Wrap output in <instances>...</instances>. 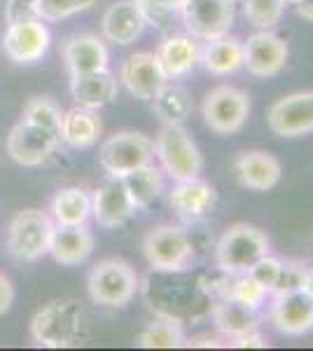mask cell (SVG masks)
I'll return each mask as SVG.
<instances>
[{"label":"cell","mask_w":313,"mask_h":351,"mask_svg":"<svg viewBox=\"0 0 313 351\" xmlns=\"http://www.w3.org/2000/svg\"><path fill=\"white\" fill-rule=\"evenodd\" d=\"M271 251L269 237L250 223L229 225L215 243V265L225 274H248L258 260Z\"/></svg>","instance_id":"6da1fadb"},{"label":"cell","mask_w":313,"mask_h":351,"mask_svg":"<svg viewBox=\"0 0 313 351\" xmlns=\"http://www.w3.org/2000/svg\"><path fill=\"white\" fill-rule=\"evenodd\" d=\"M140 279L122 258H105L96 263L87 276V293L99 307H127L138 295Z\"/></svg>","instance_id":"7a4b0ae2"},{"label":"cell","mask_w":313,"mask_h":351,"mask_svg":"<svg viewBox=\"0 0 313 351\" xmlns=\"http://www.w3.org/2000/svg\"><path fill=\"white\" fill-rule=\"evenodd\" d=\"M54 220L40 208H24L10 220L5 248L16 263H38L49 253Z\"/></svg>","instance_id":"3957f363"},{"label":"cell","mask_w":313,"mask_h":351,"mask_svg":"<svg viewBox=\"0 0 313 351\" xmlns=\"http://www.w3.org/2000/svg\"><path fill=\"white\" fill-rule=\"evenodd\" d=\"M155 157L171 180H187L201 176V150L183 124H164L155 138Z\"/></svg>","instance_id":"277c9868"},{"label":"cell","mask_w":313,"mask_h":351,"mask_svg":"<svg viewBox=\"0 0 313 351\" xmlns=\"http://www.w3.org/2000/svg\"><path fill=\"white\" fill-rule=\"evenodd\" d=\"M143 256L152 269L164 271V274H178L190 267L195 258V246L185 228L164 223L145 234Z\"/></svg>","instance_id":"5b68a950"},{"label":"cell","mask_w":313,"mask_h":351,"mask_svg":"<svg viewBox=\"0 0 313 351\" xmlns=\"http://www.w3.org/2000/svg\"><path fill=\"white\" fill-rule=\"evenodd\" d=\"M79 326L82 309L75 300H56L36 311L31 319V339L38 347L64 349L77 339Z\"/></svg>","instance_id":"8992f818"},{"label":"cell","mask_w":313,"mask_h":351,"mask_svg":"<svg viewBox=\"0 0 313 351\" xmlns=\"http://www.w3.org/2000/svg\"><path fill=\"white\" fill-rule=\"evenodd\" d=\"M201 117L213 134H238L250 117V96L234 84H218L203 96Z\"/></svg>","instance_id":"52a82bcc"},{"label":"cell","mask_w":313,"mask_h":351,"mask_svg":"<svg viewBox=\"0 0 313 351\" xmlns=\"http://www.w3.org/2000/svg\"><path fill=\"white\" fill-rule=\"evenodd\" d=\"M155 162V143L140 132H117L101 143L99 164L112 178H124L127 173Z\"/></svg>","instance_id":"ba28073f"},{"label":"cell","mask_w":313,"mask_h":351,"mask_svg":"<svg viewBox=\"0 0 313 351\" xmlns=\"http://www.w3.org/2000/svg\"><path fill=\"white\" fill-rule=\"evenodd\" d=\"M183 24L197 40H213L227 36L236 19V0H185Z\"/></svg>","instance_id":"9c48e42d"},{"label":"cell","mask_w":313,"mask_h":351,"mask_svg":"<svg viewBox=\"0 0 313 351\" xmlns=\"http://www.w3.org/2000/svg\"><path fill=\"white\" fill-rule=\"evenodd\" d=\"M290 47L274 28H258L248 40H243V68L253 77H276L286 71Z\"/></svg>","instance_id":"30bf717a"},{"label":"cell","mask_w":313,"mask_h":351,"mask_svg":"<svg viewBox=\"0 0 313 351\" xmlns=\"http://www.w3.org/2000/svg\"><path fill=\"white\" fill-rule=\"evenodd\" d=\"M59 134L26 120L14 124L8 136V155L19 167H42L59 148Z\"/></svg>","instance_id":"8fae6325"},{"label":"cell","mask_w":313,"mask_h":351,"mask_svg":"<svg viewBox=\"0 0 313 351\" xmlns=\"http://www.w3.org/2000/svg\"><path fill=\"white\" fill-rule=\"evenodd\" d=\"M49 43H52V36H49V28L42 24V19L28 16V19L10 21L3 36V52L14 64L28 66L38 64L47 54Z\"/></svg>","instance_id":"7c38bea8"},{"label":"cell","mask_w":313,"mask_h":351,"mask_svg":"<svg viewBox=\"0 0 313 351\" xmlns=\"http://www.w3.org/2000/svg\"><path fill=\"white\" fill-rule=\"evenodd\" d=\"M266 124L278 138H299L313 134V92H292L271 104Z\"/></svg>","instance_id":"4fadbf2b"},{"label":"cell","mask_w":313,"mask_h":351,"mask_svg":"<svg viewBox=\"0 0 313 351\" xmlns=\"http://www.w3.org/2000/svg\"><path fill=\"white\" fill-rule=\"evenodd\" d=\"M119 82L136 99L152 101L159 89L168 82V77L155 52H136L124 59L119 68Z\"/></svg>","instance_id":"5bb4252c"},{"label":"cell","mask_w":313,"mask_h":351,"mask_svg":"<svg viewBox=\"0 0 313 351\" xmlns=\"http://www.w3.org/2000/svg\"><path fill=\"white\" fill-rule=\"evenodd\" d=\"M231 167L236 180L250 192L274 190L283 176L281 160L269 150H241Z\"/></svg>","instance_id":"9a60e30c"},{"label":"cell","mask_w":313,"mask_h":351,"mask_svg":"<svg viewBox=\"0 0 313 351\" xmlns=\"http://www.w3.org/2000/svg\"><path fill=\"white\" fill-rule=\"evenodd\" d=\"M218 202V190L203 180L201 176L187 180H173V188L168 192V204L175 211V216L185 223H197L203 216L213 211Z\"/></svg>","instance_id":"2e32d148"},{"label":"cell","mask_w":313,"mask_h":351,"mask_svg":"<svg viewBox=\"0 0 313 351\" xmlns=\"http://www.w3.org/2000/svg\"><path fill=\"white\" fill-rule=\"evenodd\" d=\"M138 208L131 202L127 188H124L122 178H112L108 176V180L99 185L92 195V216L101 228H122L131 218L136 216Z\"/></svg>","instance_id":"e0dca14e"},{"label":"cell","mask_w":313,"mask_h":351,"mask_svg":"<svg viewBox=\"0 0 313 351\" xmlns=\"http://www.w3.org/2000/svg\"><path fill=\"white\" fill-rule=\"evenodd\" d=\"M269 316L281 335L301 337L313 330V298L306 291L274 295Z\"/></svg>","instance_id":"ac0fdd59"},{"label":"cell","mask_w":313,"mask_h":351,"mask_svg":"<svg viewBox=\"0 0 313 351\" xmlns=\"http://www.w3.org/2000/svg\"><path fill=\"white\" fill-rule=\"evenodd\" d=\"M61 54H64L71 75L105 71L110 64V52H108L103 38L94 36V33H75V36L66 38Z\"/></svg>","instance_id":"d6986e66"},{"label":"cell","mask_w":313,"mask_h":351,"mask_svg":"<svg viewBox=\"0 0 313 351\" xmlns=\"http://www.w3.org/2000/svg\"><path fill=\"white\" fill-rule=\"evenodd\" d=\"M147 21L140 8L134 0H122L115 3L105 10L103 19H101V31L108 43H115L119 47H127V45L136 43L143 36Z\"/></svg>","instance_id":"ffe728a7"},{"label":"cell","mask_w":313,"mask_h":351,"mask_svg":"<svg viewBox=\"0 0 313 351\" xmlns=\"http://www.w3.org/2000/svg\"><path fill=\"white\" fill-rule=\"evenodd\" d=\"M94 234L87 225H54V234L49 241V256L59 265L75 267L92 256Z\"/></svg>","instance_id":"44dd1931"},{"label":"cell","mask_w":313,"mask_h":351,"mask_svg":"<svg viewBox=\"0 0 313 351\" xmlns=\"http://www.w3.org/2000/svg\"><path fill=\"white\" fill-rule=\"evenodd\" d=\"M155 54L168 80H178V77L190 75L199 66L201 45H199L197 38L190 36V33H187V36H168L159 43Z\"/></svg>","instance_id":"7402d4cb"},{"label":"cell","mask_w":313,"mask_h":351,"mask_svg":"<svg viewBox=\"0 0 313 351\" xmlns=\"http://www.w3.org/2000/svg\"><path fill=\"white\" fill-rule=\"evenodd\" d=\"M101 132H103V124H101L99 110L75 106V108L66 110L64 115H61L59 141L73 150L92 148L94 143H99Z\"/></svg>","instance_id":"603a6c76"},{"label":"cell","mask_w":313,"mask_h":351,"mask_svg":"<svg viewBox=\"0 0 313 351\" xmlns=\"http://www.w3.org/2000/svg\"><path fill=\"white\" fill-rule=\"evenodd\" d=\"M117 77L110 71H94L71 75V94L82 108L101 110L117 99Z\"/></svg>","instance_id":"cb8c5ba5"},{"label":"cell","mask_w":313,"mask_h":351,"mask_svg":"<svg viewBox=\"0 0 313 351\" xmlns=\"http://www.w3.org/2000/svg\"><path fill=\"white\" fill-rule=\"evenodd\" d=\"M199 64L206 68L210 75H234L236 71L243 68V40L229 36V33L206 40V45L201 47Z\"/></svg>","instance_id":"d4e9b609"},{"label":"cell","mask_w":313,"mask_h":351,"mask_svg":"<svg viewBox=\"0 0 313 351\" xmlns=\"http://www.w3.org/2000/svg\"><path fill=\"white\" fill-rule=\"evenodd\" d=\"M210 316H213V326L218 328V332H222L227 339L248 335L260 328L258 309H250L234 298L220 300L210 311Z\"/></svg>","instance_id":"484cf974"},{"label":"cell","mask_w":313,"mask_h":351,"mask_svg":"<svg viewBox=\"0 0 313 351\" xmlns=\"http://www.w3.org/2000/svg\"><path fill=\"white\" fill-rule=\"evenodd\" d=\"M49 211L56 225H87L92 216V195L79 185H68L54 195Z\"/></svg>","instance_id":"4316f807"},{"label":"cell","mask_w":313,"mask_h":351,"mask_svg":"<svg viewBox=\"0 0 313 351\" xmlns=\"http://www.w3.org/2000/svg\"><path fill=\"white\" fill-rule=\"evenodd\" d=\"M140 349H180L187 344L185 326L178 316L159 314L136 339Z\"/></svg>","instance_id":"83f0119b"},{"label":"cell","mask_w":313,"mask_h":351,"mask_svg":"<svg viewBox=\"0 0 313 351\" xmlns=\"http://www.w3.org/2000/svg\"><path fill=\"white\" fill-rule=\"evenodd\" d=\"M122 183H124V188H127L134 206L140 211V208L150 206V204L164 192V171H162V167H155V162H152L127 173L122 178Z\"/></svg>","instance_id":"f1b7e54d"},{"label":"cell","mask_w":313,"mask_h":351,"mask_svg":"<svg viewBox=\"0 0 313 351\" xmlns=\"http://www.w3.org/2000/svg\"><path fill=\"white\" fill-rule=\"evenodd\" d=\"M192 94L175 82H166L152 99V110L164 124H183L192 115Z\"/></svg>","instance_id":"f546056e"},{"label":"cell","mask_w":313,"mask_h":351,"mask_svg":"<svg viewBox=\"0 0 313 351\" xmlns=\"http://www.w3.org/2000/svg\"><path fill=\"white\" fill-rule=\"evenodd\" d=\"M99 0H31V8L38 19L42 21H61L68 16L92 10Z\"/></svg>","instance_id":"4dcf8cb0"},{"label":"cell","mask_w":313,"mask_h":351,"mask_svg":"<svg viewBox=\"0 0 313 351\" xmlns=\"http://www.w3.org/2000/svg\"><path fill=\"white\" fill-rule=\"evenodd\" d=\"M243 14L255 28H274L281 24L286 0H238Z\"/></svg>","instance_id":"1f68e13d"},{"label":"cell","mask_w":313,"mask_h":351,"mask_svg":"<svg viewBox=\"0 0 313 351\" xmlns=\"http://www.w3.org/2000/svg\"><path fill=\"white\" fill-rule=\"evenodd\" d=\"M61 115H64V110H61L59 104H56L54 99H49V96H33L24 106L26 122L38 124V127H45V129H52L56 134H59Z\"/></svg>","instance_id":"d6a6232c"},{"label":"cell","mask_w":313,"mask_h":351,"mask_svg":"<svg viewBox=\"0 0 313 351\" xmlns=\"http://www.w3.org/2000/svg\"><path fill=\"white\" fill-rule=\"evenodd\" d=\"M266 295H269V293H266L255 279H250L248 274H238V279L231 284L229 291H227V298H234L250 309H260Z\"/></svg>","instance_id":"836d02e7"},{"label":"cell","mask_w":313,"mask_h":351,"mask_svg":"<svg viewBox=\"0 0 313 351\" xmlns=\"http://www.w3.org/2000/svg\"><path fill=\"white\" fill-rule=\"evenodd\" d=\"M281 269H283V260L274 258L271 253H266L264 258L258 260V263L248 269V276L258 281L266 293H271L276 288V281H278V276H281Z\"/></svg>","instance_id":"e575fe53"},{"label":"cell","mask_w":313,"mask_h":351,"mask_svg":"<svg viewBox=\"0 0 313 351\" xmlns=\"http://www.w3.org/2000/svg\"><path fill=\"white\" fill-rule=\"evenodd\" d=\"M309 274V267H304L301 263H283L281 276L276 281V288L271 291V295H283V293L301 291Z\"/></svg>","instance_id":"d590c367"},{"label":"cell","mask_w":313,"mask_h":351,"mask_svg":"<svg viewBox=\"0 0 313 351\" xmlns=\"http://www.w3.org/2000/svg\"><path fill=\"white\" fill-rule=\"evenodd\" d=\"M229 347H236V349H264V347H269V342H266V337L262 335L260 330H253V332H248V335H241V337H236V339H231L229 342Z\"/></svg>","instance_id":"8d00e7d4"},{"label":"cell","mask_w":313,"mask_h":351,"mask_svg":"<svg viewBox=\"0 0 313 351\" xmlns=\"http://www.w3.org/2000/svg\"><path fill=\"white\" fill-rule=\"evenodd\" d=\"M12 302H14V286H12V281L0 271V316L8 314Z\"/></svg>","instance_id":"74e56055"},{"label":"cell","mask_w":313,"mask_h":351,"mask_svg":"<svg viewBox=\"0 0 313 351\" xmlns=\"http://www.w3.org/2000/svg\"><path fill=\"white\" fill-rule=\"evenodd\" d=\"M297 14L304 21L313 24V0H299V3H297Z\"/></svg>","instance_id":"f35d334b"},{"label":"cell","mask_w":313,"mask_h":351,"mask_svg":"<svg viewBox=\"0 0 313 351\" xmlns=\"http://www.w3.org/2000/svg\"><path fill=\"white\" fill-rule=\"evenodd\" d=\"M190 347H220L218 339H208V337H197L190 342Z\"/></svg>","instance_id":"ab89813d"},{"label":"cell","mask_w":313,"mask_h":351,"mask_svg":"<svg viewBox=\"0 0 313 351\" xmlns=\"http://www.w3.org/2000/svg\"><path fill=\"white\" fill-rule=\"evenodd\" d=\"M301 291H306L313 298V269H309V274H306V281H304V288H301Z\"/></svg>","instance_id":"60d3db41"},{"label":"cell","mask_w":313,"mask_h":351,"mask_svg":"<svg viewBox=\"0 0 313 351\" xmlns=\"http://www.w3.org/2000/svg\"><path fill=\"white\" fill-rule=\"evenodd\" d=\"M299 0H286V5H297Z\"/></svg>","instance_id":"b9f144b4"}]
</instances>
